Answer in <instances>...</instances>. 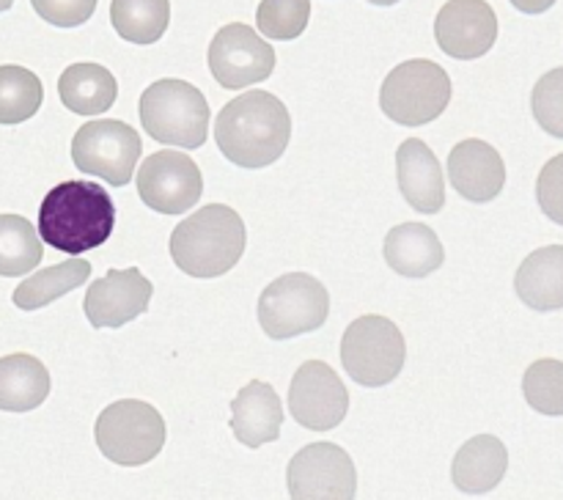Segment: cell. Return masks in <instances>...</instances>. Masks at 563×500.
<instances>
[{
    "label": "cell",
    "mask_w": 563,
    "mask_h": 500,
    "mask_svg": "<svg viewBox=\"0 0 563 500\" xmlns=\"http://www.w3.org/2000/svg\"><path fill=\"white\" fill-rule=\"evenodd\" d=\"M209 71L229 91L256 86L275 69V49L262 33L245 22H231L218 31L209 44Z\"/></svg>",
    "instance_id": "30bf717a"
},
{
    "label": "cell",
    "mask_w": 563,
    "mask_h": 500,
    "mask_svg": "<svg viewBox=\"0 0 563 500\" xmlns=\"http://www.w3.org/2000/svg\"><path fill=\"white\" fill-rule=\"evenodd\" d=\"M368 3H374V5H394V3H399V0H368Z\"/></svg>",
    "instance_id": "836d02e7"
},
{
    "label": "cell",
    "mask_w": 563,
    "mask_h": 500,
    "mask_svg": "<svg viewBox=\"0 0 563 500\" xmlns=\"http://www.w3.org/2000/svg\"><path fill=\"white\" fill-rule=\"evenodd\" d=\"M533 119L548 135L563 137V66L548 71L542 80L533 86L531 93Z\"/></svg>",
    "instance_id": "f546056e"
},
{
    "label": "cell",
    "mask_w": 563,
    "mask_h": 500,
    "mask_svg": "<svg viewBox=\"0 0 563 500\" xmlns=\"http://www.w3.org/2000/svg\"><path fill=\"white\" fill-rule=\"evenodd\" d=\"M396 179L416 212L438 214L445 207V179L438 154L418 137H407L396 152Z\"/></svg>",
    "instance_id": "e0dca14e"
},
{
    "label": "cell",
    "mask_w": 563,
    "mask_h": 500,
    "mask_svg": "<svg viewBox=\"0 0 563 500\" xmlns=\"http://www.w3.org/2000/svg\"><path fill=\"white\" fill-rule=\"evenodd\" d=\"M49 396V371L38 357L16 352L0 357V410L31 412Z\"/></svg>",
    "instance_id": "7402d4cb"
},
{
    "label": "cell",
    "mask_w": 563,
    "mask_h": 500,
    "mask_svg": "<svg viewBox=\"0 0 563 500\" xmlns=\"http://www.w3.org/2000/svg\"><path fill=\"white\" fill-rule=\"evenodd\" d=\"M44 102L42 80L25 66H0V124L14 126L33 119Z\"/></svg>",
    "instance_id": "4316f807"
},
{
    "label": "cell",
    "mask_w": 563,
    "mask_h": 500,
    "mask_svg": "<svg viewBox=\"0 0 563 500\" xmlns=\"http://www.w3.org/2000/svg\"><path fill=\"white\" fill-rule=\"evenodd\" d=\"M328 289L308 273L280 275L258 297V322L275 341L313 333L328 322Z\"/></svg>",
    "instance_id": "8992f818"
},
{
    "label": "cell",
    "mask_w": 563,
    "mask_h": 500,
    "mask_svg": "<svg viewBox=\"0 0 563 500\" xmlns=\"http://www.w3.org/2000/svg\"><path fill=\"white\" fill-rule=\"evenodd\" d=\"M42 234L22 214H0V275L20 278L42 264Z\"/></svg>",
    "instance_id": "484cf974"
},
{
    "label": "cell",
    "mask_w": 563,
    "mask_h": 500,
    "mask_svg": "<svg viewBox=\"0 0 563 500\" xmlns=\"http://www.w3.org/2000/svg\"><path fill=\"white\" fill-rule=\"evenodd\" d=\"M58 97L71 113L99 115L115 104L119 82L99 64H71L60 75Z\"/></svg>",
    "instance_id": "603a6c76"
},
{
    "label": "cell",
    "mask_w": 563,
    "mask_h": 500,
    "mask_svg": "<svg viewBox=\"0 0 563 500\" xmlns=\"http://www.w3.org/2000/svg\"><path fill=\"white\" fill-rule=\"evenodd\" d=\"M506 470H509V451H506L504 440H498L495 434H476L454 456L451 478L460 492L484 495L493 492L504 481Z\"/></svg>",
    "instance_id": "d6986e66"
},
{
    "label": "cell",
    "mask_w": 563,
    "mask_h": 500,
    "mask_svg": "<svg viewBox=\"0 0 563 500\" xmlns=\"http://www.w3.org/2000/svg\"><path fill=\"white\" fill-rule=\"evenodd\" d=\"M522 393L531 410L542 415H563V363L544 357L528 366L522 377Z\"/></svg>",
    "instance_id": "83f0119b"
},
{
    "label": "cell",
    "mask_w": 563,
    "mask_h": 500,
    "mask_svg": "<svg viewBox=\"0 0 563 500\" xmlns=\"http://www.w3.org/2000/svg\"><path fill=\"white\" fill-rule=\"evenodd\" d=\"M91 278V262L80 256H71L66 262L55 264V267L38 269L36 275L22 280L14 289V305L22 311H38V308L49 305L58 297L69 295V291L80 289L86 280Z\"/></svg>",
    "instance_id": "cb8c5ba5"
},
{
    "label": "cell",
    "mask_w": 563,
    "mask_h": 500,
    "mask_svg": "<svg viewBox=\"0 0 563 500\" xmlns=\"http://www.w3.org/2000/svg\"><path fill=\"white\" fill-rule=\"evenodd\" d=\"M11 5H14V0H0V14H3V11H9Z\"/></svg>",
    "instance_id": "e575fe53"
},
{
    "label": "cell",
    "mask_w": 563,
    "mask_h": 500,
    "mask_svg": "<svg viewBox=\"0 0 563 500\" xmlns=\"http://www.w3.org/2000/svg\"><path fill=\"white\" fill-rule=\"evenodd\" d=\"M451 102V77L434 60H405L385 77L379 108L394 124L423 126L443 115Z\"/></svg>",
    "instance_id": "5b68a950"
},
{
    "label": "cell",
    "mask_w": 563,
    "mask_h": 500,
    "mask_svg": "<svg viewBox=\"0 0 563 500\" xmlns=\"http://www.w3.org/2000/svg\"><path fill=\"white\" fill-rule=\"evenodd\" d=\"M449 179L462 198L473 203H487L500 196L506 185L504 157L487 141H462L449 154Z\"/></svg>",
    "instance_id": "2e32d148"
},
{
    "label": "cell",
    "mask_w": 563,
    "mask_h": 500,
    "mask_svg": "<svg viewBox=\"0 0 563 500\" xmlns=\"http://www.w3.org/2000/svg\"><path fill=\"white\" fill-rule=\"evenodd\" d=\"M385 262L401 278H427L443 267V242L429 225L401 223L385 236Z\"/></svg>",
    "instance_id": "ffe728a7"
},
{
    "label": "cell",
    "mask_w": 563,
    "mask_h": 500,
    "mask_svg": "<svg viewBox=\"0 0 563 500\" xmlns=\"http://www.w3.org/2000/svg\"><path fill=\"white\" fill-rule=\"evenodd\" d=\"M110 22L124 42L154 44L170 25V0H113Z\"/></svg>",
    "instance_id": "d4e9b609"
},
{
    "label": "cell",
    "mask_w": 563,
    "mask_h": 500,
    "mask_svg": "<svg viewBox=\"0 0 563 500\" xmlns=\"http://www.w3.org/2000/svg\"><path fill=\"white\" fill-rule=\"evenodd\" d=\"M509 3L522 14H544L548 9H553L555 0H509Z\"/></svg>",
    "instance_id": "d6a6232c"
},
{
    "label": "cell",
    "mask_w": 563,
    "mask_h": 500,
    "mask_svg": "<svg viewBox=\"0 0 563 500\" xmlns=\"http://www.w3.org/2000/svg\"><path fill=\"white\" fill-rule=\"evenodd\" d=\"M291 498H355L357 473L350 454L335 443H311L297 451L286 470Z\"/></svg>",
    "instance_id": "4fadbf2b"
},
{
    "label": "cell",
    "mask_w": 563,
    "mask_h": 500,
    "mask_svg": "<svg viewBox=\"0 0 563 500\" xmlns=\"http://www.w3.org/2000/svg\"><path fill=\"white\" fill-rule=\"evenodd\" d=\"M141 135L119 119L88 121L75 132L71 163L88 176H99L110 187L130 185L141 159Z\"/></svg>",
    "instance_id": "9c48e42d"
},
{
    "label": "cell",
    "mask_w": 563,
    "mask_h": 500,
    "mask_svg": "<svg viewBox=\"0 0 563 500\" xmlns=\"http://www.w3.org/2000/svg\"><path fill=\"white\" fill-rule=\"evenodd\" d=\"M284 429V404L273 385L253 379L231 401V432L247 448L275 443Z\"/></svg>",
    "instance_id": "ac0fdd59"
},
{
    "label": "cell",
    "mask_w": 563,
    "mask_h": 500,
    "mask_svg": "<svg viewBox=\"0 0 563 500\" xmlns=\"http://www.w3.org/2000/svg\"><path fill=\"white\" fill-rule=\"evenodd\" d=\"M33 11L55 27H77L91 20L97 0H31Z\"/></svg>",
    "instance_id": "4dcf8cb0"
},
{
    "label": "cell",
    "mask_w": 563,
    "mask_h": 500,
    "mask_svg": "<svg viewBox=\"0 0 563 500\" xmlns=\"http://www.w3.org/2000/svg\"><path fill=\"white\" fill-rule=\"evenodd\" d=\"M311 20V0H262L256 9L258 33L278 42L302 36Z\"/></svg>",
    "instance_id": "f1b7e54d"
},
{
    "label": "cell",
    "mask_w": 563,
    "mask_h": 500,
    "mask_svg": "<svg viewBox=\"0 0 563 500\" xmlns=\"http://www.w3.org/2000/svg\"><path fill=\"white\" fill-rule=\"evenodd\" d=\"M141 124L148 135L165 146L198 148L207 143L209 102L192 82L165 80L152 82L141 97Z\"/></svg>",
    "instance_id": "277c9868"
},
{
    "label": "cell",
    "mask_w": 563,
    "mask_h": 500,
    "mask_svg": "<svg viewBox=\"0 0 563 500\" xmlns=\"http://www.w3.org/2000/svg\"><path fill=\"white\" fill-rule=\"evenodd\" d=\"M289 412L311 432H330L350 412V390L322 360H306L291 377Z\"/></svg>",
    "instance_id": "7c38bea8"
},
{
    "label": "cell",
    "mask_w": 563,
    "mask_h": 500,
    "mask_svg": "<svg viewBox=\"0 0 563 500\" xmlns=\"http://www.w3.org/2000/svg\"><path fill=\"white\" fill-rule=\"evenodd\" d=\"M245 223L225 203H209L181 220L170 234V258L190 278H220L245 253Z\"/></svg>",
    "instance_id": "3957f363"
},
{
    "label": "cell",
    "mask_w": 563,
    "mask_h": 500,
    "mask_svg": "<svg viewBox=\"0 0 563 500\" xmlns=\"http://www.w3.org/2000/svg\"><path fill=\"white\" fill-rule=\"evenodd\" d=\"M407 344L401 330L388 316L355 319L341 341V366L363 388H383L405 368Z\"/></svg>",
    "instance_id": "52a82bcc"
},
{
    "label": "cell",
    "mask_w": 563,
    "mask_h": 500,
    "mask_svg": "<svg viewBox=\"0 0 563 500\" xmlns=\"http://www.w3.org/2000/svg\"><path fill=\"white\" fill-rule=\"evenodd\" d=\"M154 286L152 280L143 278L137 267L108 269L104 278L93 280L82 300V311L91 327L115 330L130 324L132 319L143 316L152 305Z\"/></svg>",
    "instance_id": "5bb4252c"
},
{
    "label": "cell",
    "mask_w": 563,
    "mask_h": 500,
    "mask_svg": "<svg viewBox=\"0 0 563 500\" xmlns=\"http://www.w3.org/2000/svg\"><path fill=\"white\" fill-rule=\"evenodd\" d=\"M291 115L275 93L247 91L225 102L214 124V143L229 163L258 170L284 157Z\"/></svg>",
    "instance_id": "6da1fadb"
},
{
    "label": "cell",
    "mask_w": 563,
    "mask_h": 500,
    "mask_svg": "<svg viewBox=\"0 0 563 500\" xmlns=\"http://www.w3.org/2000/svg\"><path fill=\"white\" fill-rule=\"evenodd\" d=\"M137 196L152 212H190L203 196L201 168L187 154L174 148L154 152L137 168Z\"/></svg>",
    "instance_id": "8fae6325"
},
{
    "label": "cell",
    "mask_w": 563,
    "mask_h": 500,
    "mask_svg": "<svg viewBox=\"0 0 563 500\" xmlns=\"http://www.w3.org/2000/svg\"><path fill=\"white\" fill-rule=\"evenodd\" d=\"M537 198L542 212L563 225V154L550 159L537 179Z\"/></svg>",
    "instance_id": "1f68e13d"
},
{
    "label": "cell",
    "mask_w": 563,
    "mask_h": 500,
    "mask_svg": "<svg viewBox=\"0 0 563 500\" xmlns=\"http://www.w3.org/2000/svg\"><path fill=\"white\" fill-rule=\"evenodd\" d=\"M93 437L110 462L137 467L152 462L163 451L165 421L157 407L148 401L121 399L99 412Z\"/></svg>",
    "instance_id": "ba28073f"
},
{
    "label": "cell",
    "mask_w": 563,
    "mask_h": 500,
    "mask_svg": "<svg viewBox=\"0 0 563 500\" xmlns=\"http://www.w3.org/2000/svg\"><path fill=\"white\" fill-rule=\"evenodd\" d=\"M517 297L533 311L563 308V245H548L526 256L515 275Z\"/></svg>",
    "instance_id": "44dd1931"
},
{
    "label": "cell",
    "mask_w": 563,
    "mask_h": 500,
    "mask_svg": "<svg viewBox=\"0 0 563 500\" xmlns=\"http://www.w3.org/2000/svg\"><path fill=\"white\" fill-rule=\"evenodd\" d=\"M113 229V198L97 181H60L38 207V234L66 256H80L104 245Z\"/></svg>",
    "instance_id": "7a4b0ae2"
},
{
    "label": "cell",
    "mask_w": 563,
    "mask_h": 500,
    "mask_svg": "<svg viewBox=\"0 0 563 500\" xmlns=\"http://www.w3.org/2000/svg\"><path fill=\"white\" fill-rule=\"evenodd\" d=\"M434 38L451 58H482L495 47L498 16L487 0H449L434 20Z\"/></svg>",
    "instance_id": "9a60e30c"
}]
</instances>
